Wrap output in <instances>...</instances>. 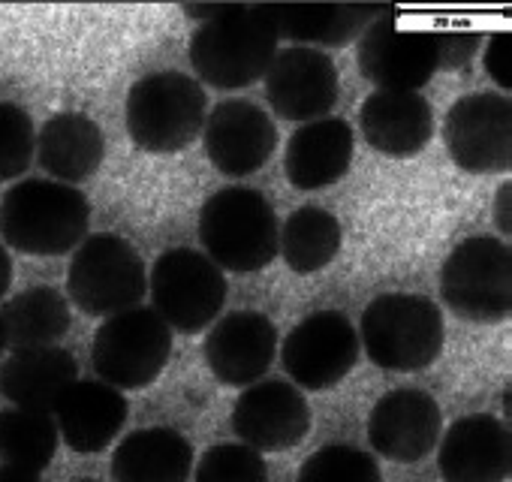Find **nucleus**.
Segmentation results:
<instances>
[{"label":"nucleus","instance_id":"b1692460","mask_svg":"<svg viewBox=\"0 0 512 482\" xmlns=\"http://www.w3.org/2000/svg\"><path fill=\"white\" fill-rule=\"evenodd\" d=\"M193 446L175 428H139L112 455L115 482H190Z\"/></svg>","mask_w":512,"mask_h":482},{"label":"nucleus","instance_id":"393cba45","mask_svg":"<svg viewBox=\"0 0 512 482\" xmlns=\"http://www.w3.org/2000/svg\"><path fill=\"white\" fill-rule=\"evenodd\" d=\"M389 7H353V4H338V7H266V16L278 34V40H290L293 46H326V49H341L362 37V31L383 16Z\"/></svg>","mask_w":512,"mask_h":482},{"label":"nucleus","instance_id":"9b49d317","mask_svg":"<svg viewBox=\"0 0 512 482\" xmlns=\"http://www.w3.org/2000/svg\"><path fill=\"white\" fill-rule=\"evenodd\" d=\"M452 163L470 175H500L512 166V100L500 91H473L455 100L443 121Z\"/></svg>","mask_w":512,"mask_h":482},{"label":"nucleus","instance_id":"7c9ffc66","mask_svg":"<svg viewBox=\"0 0 512 482\" xmlns=\"http://www.w3.org/2000/svg\"><path fill=\"white\" fill-rule=\"evenodd\" d=\"M34 148L37 130L28 109L10 100H0V181L19 178L31 166Z\"/></svg>","mask_w":512,"mask_h":482},{"label":"nucleus","instance_id":"aec40b11","mask_svg":"<svg viewBox=\"0 0 512 482\" xmlns=\"http://www.w3.org/2000/svg\"><path fill=\"white\" fill-rule=\"evenodd\" d=\"M55 425L73 452H103L127 422V398L103 380H76L55 407Z\"/></svg>","mask_w":512,"mask_h":482},{"label":"nucleus","instance_id":"2f4dec72","mask_svg":"<svg viewBox=\"0 0 512 482\" xmlns=\"http://www.w3.org/2000/svg\"><path fill=\"white\" fill-rule=\"evenodd\" d=\"M482 67L491 76V82L500 88V94L512 88V37H509V31L491 34L485 55H482Z\"/></svg>","mask_w":512,"mask_h":482},{"label":"nucleus","instance_id":"f8f14e48","mask_svg":"<svg viewBox=\"0 0 512 482\" xmlns=\"http://www.w3.org/2000/svg\"><path fill=\"white\" fill-rule=\"evenodd\" d=\"M359 332L341 311L305 317L281 347V365L293 386L308 392L335 389L359 362Z\"/></svg>","mask_w":512,"mask_h":482},{"label":"nucleus","instance_id":"4be33fe9","mask_svg":"<svg viewBox=\"0 0 512 482\" xmlns=\"http://www.w3.org/2000/svg\"><path fill=\"white\" fill-rule=\"evenodd\" d=\"M356 136L344 118H320L302 124L284 154L287 181L299 190H323L341 181L353 163Z\"/></svg>","mask_w":512,"mask_h":482},{"label":"nucleus","instance_id":"7ed1b4c3","mask_svg":"<svg viewBox=\"0 0 512 482\" xmlns=\"http://www.w3.org/2000/svg\"><path fill=\"white\" fill-rule=\"evenodd\" d=\"M281 223L272 202L253 187H223L199 211L205 257L223 272L250 275L278 257Z\"/></svg>","mask_w":512,"mask_h":482},{"label":"nucleus","instance_id":"ddd939ff","mask_svg":"<svg viewBox=\"0 0 512 482\" xmlns=\"http://www.w3.org/2000/svg\"><path fill=\"white\" fill-rule=\"evenodd\" d=\"M263 79L269 106L281 118L296 124L329 118L341 94V79L332 55L311 46L278 49Z\"/></svg>","mask_w":512,"mask_h":482},{"label":"nucleus","instance_id":"412c9836","mask_svg":"<svg viewBox=\"0 0 512 482\" xmlns=\"http://www.w3.org/2000/svg\"><path fill=\"white\" fill-rule=\"evenodd\" d=\"M76 380V356L58 344L13 350L0 365V395L22 410L55 413L58 401Z\"/></svg>","mask_w":512,"mask_h":482},{"label":"nucleus","instance_id":"5701e85b","mask_svg":"<svg viewBox=\"0 0 512 482\" xmlns=\"http://www.w3.org/2000/svg\"><path fill=\"white\" fill-rule=\"evenodd\" d=\"M40 166L61 184H82L97 175L106 157V136L100 124L85 112H58L40 133L34 148Z\"/></svg>","mask_w":512,"mask_h":482},{"label":"nucleus","instance_id":"6ab92c4d","mask_svg":"<svg viewBox=\"0 0 512 482\" xmlns=\"http://www.w3.org/2000/svg\"><path fill=\"white\" fill-rule=\"evenodd\" d=\"M365 142L386 157H413L434 136V109L416 91H374L359 112Z\"/></svg>","mask_w":512,"mask_h":482},{"label":"nucleus","instance_id":"423d86ee","mask_svg":"<svg viewBox=\"0 0 512 482\" xmlns=\"http://www.w3.org/2000/svg\"><path fill=\"white\" fill-rule=\"evenodd\" d=\"M440 296L467 323L512 317V251L494 235H470L449 251L440 269Z\"/></svg>","mask_w":512,"mask_h":482},{"label":"nucleus","instance_id":"dca6fc26","mask_svg":"<svg viewBox=\"0 0 512 482\" xmlns=\"http://www.w3.org/2000/svg\"><path fill=\"white\" fill-rule=\"evenodd\" d=\"M278 353V329L260 311H232L208 326L202 356L223 386H250L263 380Z\"/></svg>","mask_w":512,"mask_h":482},{"label":"nucleus","instance_id":"58836bf2","mask_svg":"<svg viewBox=\"0 0 512 482\" xmlns=\"http://www.w3.org/2000/svg\"><path fill=\"white\" fill-rule=\"evenodd\" d=\"M76 482H97V479H76Z\"/></svg>","mask_w":512,"mask_h":482},{"label":"nucleus","instance_id":"c9c22d12","mask_svg":"<svg viewBox=\"0 0 512 482\" xmlns=\"http://www.w3.org/2000/svg\"><path fill=\"white\" fill-rule=\"evenodd\" d=\"M10 284H13V260H10L7 248H4V245H0V299H4V296H7Z\"/></svg>","mask_w":512,"mask_h":482},{"label":"nucleus","instance_id":"9d476101","mask_svg":"<svg viewBox=\"0 0 512 482\" xmlns=\"http://www.w3.org/2000/svg\"><path fill=\"white\" fill-rule=\"evenodd\" d=\"M359 73L377 91H416L440 73V34L401 28L398 10L389 7L359 37Z\"/></svg>","mask_w":512,"mask_h":482},{"label":"nucleus","instance_id":"f704fd0d","mask_svg":"<svg viewBox=\"0 0 512 482\" xmlns=\"http://www.w3.org/2000/svg\"><path fill=\"white\" fill-rule=\"evenodd\" d=\"M181 13H184L187 19H196L199 25H205V22H211V19H217V16L223 13V4H214V7H196V4H184V7H181Z\"/></svg>","mask_w":512,"mask_h":482},{"label":"nucleus","instance_id":"c756f323","mask_svg":"<svg viewBox=\"0 0 512 482\" xmlns=\"http://www.w3.org/2000/svg\"><path fill=\"white\" fill-rule=\"evenodd\" d=\"M193 482H269V464L244 443H217L199 458Z\"/></svg>","mask_w":512,"mask_h":482},{"label":"nucleus","instance_id":"0eeeda50","mask_svg":"<svg viewBox=\"0 0 512 482\" xmlns=\"http://www.w3.org/2000/svg\"><path fill=\"white\" fill-rule=\"evenodd\" d=\"M70 302L88 317H112L142 305L148 275L142 257L127 238L94 232L76 248L67 269Z\"/></svg>","mask_w":512,"mask_h":482},{"label":"nucleus","instance_id":"bb28decb","mask_svg":"<svg viewBox=\"0 0 512 482\" xmlns=\"http://www.w3.org/2000/svg\"><path fill=\"white\" fill-rule=\"evenodd\" d=\"M344 241L341 220L320 205L296 208L281 226L278 254L296 275H314L335 263Z\"/></svg>","mask_w":512,"mask_h":482},{"label":"nucleus","instance_id":"a878e982","mask_svg":"<svg viewBox=\"0 0 512 482\" xmlns=\"http://www.w3.org/2000/svg\"><path fill=\"white\" fill-rule=\"evenodd\" d=\"M70 323V302L55 287L22 290L0 308V338L10 350L52 347L70 332Z\"/></svg>","mask_w":512,"mask_h":482},{"label":"nucleus","instance_id":"a211bd4d","mask_svg":"<svg viewBox=\"0 0 512 482\" xmlns=\"http://www.w3.org/2000/svg\"><path fill=\"white\" fill-rule=\"evenodd\" d=\"M437 443L443 482H506L512 473V434L491 413L455 419Z\"/></svg>","mask_w":512,"mask_h":482},{"label":"nucleus","instance_id":"1a4fd4ad","mask_svg":"<svg viewBox=\"0 0 512 482\" xmlns=\"http://www.w3.org/2000/svg\"><path fill=\"white\" fill-rule=\"evenodd\" d=\"M151 311L175 332H205L226 302L223 272L193 248H172L160 254L148 275Z\"/></svg>","mask_w":512,"mask_h":482},{"label":"nucleus","instance_id":"4c0bfd02","mask_svg":"<svg viewBox=\"0 0 512 482\" xmlns=\"http://www.w3.org/2000/svg\"><path fill=\"white\" fill-rule=\"evenodd\" d=\"M4 350H7V347H4V338H0V353H4Z\"/></svg>","mask_w":512,"mask_h":482},{"label":"nucleus","instance_id":"c85d7f7f","mask_svg":"<svg viewBox=\"0 0 512 482\" xmlns=\"http://www.w3.org/2000/svg\"><path fill=\"white\" fill-rule=\"evenodd\" d=\"M296 482H383L377 458L350 443L317 449L299 470Z\"/></svg>","mask_w":512,"mask_h":482},{"label":"nucleus","instance_id":"f03ea898","mask_svg":"<svg viewBox=\"0 0 512 482\" xmlns=\"http://www.w3.org/2000/svg\"><path fill=\"white\" fill-rule=\"evenodd\" d=\"M278 43L266 7L232 4L223 7L217 19L196 28L190 40V67L205 85L238 91L266 76L278 55Z\"/></svg>","mask_w":512,"mask_h":482},{"label":"nucleus","instance_id":"f257e3e1","mask_svg":"<svg viewBox=\"0 0 512 482\" xmlns=\"http://www.w3.org/2000/svg\"><path fill=\"white\" fill-rule=\"evenodd\" d=\"M91 202L82 190L25 178L0 199V245L28 257H64L88 238Z\"/></svg>","mask_w":512,"mask_h":482},{"label":"nucleus","instance_id":"4468645a","mask_svg":"<svg viewBox=\"0 0 512 482\" xmlns=\"http://www.w3.org/2000/svg\"><path fill=\"white\" fill-rule=\"evenodd\" d=\"M232 431L238 443L256 452H281L311 431V407L299 386L287 380H256L232 404Z\"/></svg>","mask_w":512,"mask_h":482},{"label":"nucleus","instance_id":"72a5a7b5","mask_svg":"<svg viewBox=\"0 0 512 482\" xmlns=\"http://www.w3.org/2000/svg\"><path fill=\"white\" fill-rule=\"evenodd\" d=\"M509 199H512V184L503 181L497 187V196H494V226L503 235H509V229H512V223H509Z\"/></svg>","mask_w":512,"mask_h":482},{"label":"nucleus","instance_id":"39448f33","mask_svg":"<svg viewBox=\"0 0 512 482\" xmlns=\"http://www.w3.org/2000/svg\"><path fill=\"white\" fill-rule=\"evenodd\" d=\"M359 344L383 371H422L437 362L446 338L443 314L428 296L383 293L359 323Z\"/></svg>","mask_w":512,"mask_h":482},{"label":"nucleus","instance_id":"f3484780","mask_svg":"<svg viewBox=\"0 0 512 482\" xmlns=\"http://www.w3.org/2000/svg\"><path fill=\"white\" fill-rule=\"evenodd\" d=\"M440 434V404L428 392L413 386L386 392L374 404L368 419V440L374 452L398 464H416L428 458L437 449Z\"/></svg>","mask_w":512,"mask_h":482},{"label":"nucleus","instance_id":"20e7f679","mask_svg":"<svg viewBox=\"0 0 512 482\" xmlns=\"http://www.w3.org/2000/svg\"><path fill=\"white\" fill-rule=\"evenodd\" d=\"M208 97L202 85L178 70H157L133 82L127 94V133L148 154L184 151L205 124Z\"/></svg>","mask_w":512,"mask_h":482},{"label":"nucleus","instance_id":"473e14b6","mask_svg":"<svg viewBox=\"0 0 512 482\" xmlns=\"http://www.w3.org/2000/svg\"><path fill=\"white\" fill-rule=\"evenodd\" d=\"M440 34V70L464 67L479 52V34L476 31H437Z\"/></svg>","mask_w":512,"mask_h":482},{"label":"nucleus","instance_id":"cd10ccee","mask_svg":"<svg viewBox=\"0 0 512 482\" xmlns=\"http://www.w3.org/2000/svg\"><path fill=\"white\" fill-rule=\"evenodd\" d=\"M58 425L52 413L10 407L0 410V464L43 473L58 452Z\"/></svg>","mask_w":512,"mask_h":482},{"label":"nucleus","instance_id":"6e6552de","mask_svg":"<svg viewBox=\"0 0 512 482\" xmlns=\"http://www.w3.org/2000/svg\"><path fill=\"white\" fill-rule=\"evenodd\" d=\"M172 329L145 305L106 317L91 344V362L103 383L124 389L151 386L169 365Z\"/></svg>","mask_w":512,"mask_h":482},{"label":"nucleus","instance_id":"e433bc0d","mask_svg":"<svg viewBox=\"0 0 512 482\" xmlns=\"http://www.w3.org/2000/svg\"><path fill=\"white\" fill-rule=\"evenodd\" d=\"M0 482H43V479L37 473H28V470H19V467L0 464Z\"/></svg>","mask_w":512,"mask_h":482},{"label":"nucleus","instance_id":"2eb2a0df","mask_svg":"<svg viewBox=\"0 0 512 482\" xmlns=\"http://www.w3.org/2000/svg\"><path fill=\"white\" fill-rule=\"evenodd\" d=\"M202 145L208 163L229 178H244L263 169L278 148L275 121L250 100L217 103L202 124Z\"/></svg>","mask_w":512,"mask_h":482}]
</instances>
